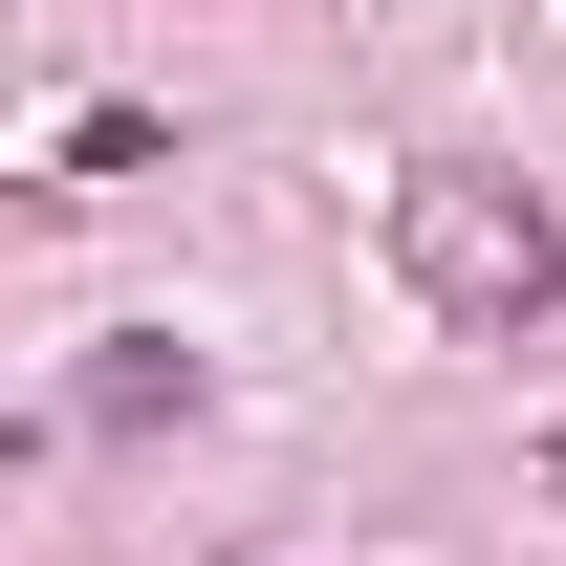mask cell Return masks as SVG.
<instances>
[{"label": "cell", "mask_w": 566, "mask_h": 566, "mask_svg": "<svg viewBox=\"0 0 566 566\" xmlns=\"http://www.w3.org/2000/svg\"><path fill=\"white\" fill-rule=\"evenodd\" d=\"M392 262H415V305H458V327H523V305H566V218L436 153V175H392Z\"/></svg>", "instance_id": "obj_1"}]
</instances>
